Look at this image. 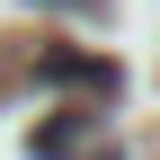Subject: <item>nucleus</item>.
<instances>
[{
    "label": "nucleus",
    "instance_id": "obj_1",
    "mask_svg": "<svg viewBox=\"0 0 160 160\" xmlns=\"http://www.w3.org/2000/svg\"><path fill=\"white\" fill-rule=\"evenodd\" d=\"M80 142H107V133L89 125V107H62L45 133H36V160H80Z\"/></svg>",
    "mask_w": 160,
    "mask_h": 160
},
{
    "label": "nucleus",
    "instance_id": "obj_2",
    "mask_svg": "<svg viewBox=\"0 0 160 160\" xmlns=\"http://www.w3.org/2000/svg\"><path fill=\"white\" fill-rule=\"evenodd\" d=\"M53 9H107V0H53Z\"/></svg>",
    "mask_w": 160,
    "mask_h": 160
}]
</instances>
